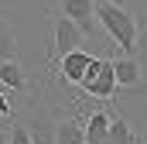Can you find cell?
<instances>
[{
  "instance_id": "10",
  "label": "cell",
  "mask_w": 147,
  "mask_h": 144,
  "mask_svg": "<svg viewBox=\"0 0 147 144\" xmlns=\"http://www.w3.org/2000/svg\"><path fill=\"white\" fill-rule=\"evenodd\" d=\"M3 144H34V141H31V130H28V124H24L21 117H14V120L7 124Z\"/></svg>"
},
{
  "instance_id": "8",
  "label": "cell",
  "mask_w": 147,
  "mask_h": 144,
  "mask_svg": "<svg viewBox=\"0 0 147 144\" xmlns=\"http://www.w3.org/2000/svg\"><path fill=\"white\" fill-rule=\"evenodd\" d=\"M55 144H86V130H82V103L62 110L55 117Z\"/></svg>"
},
{
  "instance_id": "7",
  "label": "cell",
  "mask_w": 147,
  "mask_h": 144,
  "mask_svg": "<svg viewBox=\"0 0 147 144\" xmlns=\"http://www.w3.org/2000/svg\"><path fill=\"white\" fill-rule=\"evenodd\" d=\"M113 103H89L82 100V130H86V144H103V137L110 134L113 124Z\"/></svg>"
},
{
  "instance_id": "4",
  "label": "cell",
  "mask_w": 147,
  "mask_h": 144,
  "mask_svg": "<svg viewBox=\"0 0 147 144\" xmlns=\"http://www.w3.org/2000/svg\"><path fill=\"white\" fill-rule=\"evenodd\" d=\"M113 75H116V96H147V72L140 58L123 55V52H110Z\"/></svg>"
},
{
  "instance_id": "5",
  "label": "cell",
  "mask_w": 147,
  "mask_h": 144,
  "mask_svg": "<svg viewBox=\"0 0 147 144\" xmlns=\"http://www.w3.org/2000/svg\"><path fill=\"white\" fill-rule=\"evenodd\" d=\"M48 24H51V41H48V62L62 58L65 52H75V48H86V41H89V38L82 35V31L75 28V24L69 21V17H62V14L48 10Z\"/></svg>"
},
{
  "instance_id": "2",
  "label": "cell",
  "mask_w": 147,
  "mask_h": 144,
  "mask_svg": "<svg viewBox=\"0 0 147 144\" xmlns=\"http://www.w3.org/2000/svg\"><path fill=\"white\" fill-rule=\"evenodd\" d=\"M0 89L14 100V107H17V113H21L28 103L38 100L41 82H34V75H31V69L24 65V58L14 52V55H3V58H0Z\"/></svg>"
},
{
  "instance_id": "9",
  "label": "cell",
  "mask_w": 147,
  "mask_h": 144,
  "mask_svg": "<svg viewBox=\"0 0 147 144\" xmlns=\"http://www.w3.org/2000/svg\"><path fill=\"white\" fill-rule=\"evenodd\" d=\"M103 144H140V134H137L134 124L116 110V113H113V124H110V134L103 137Z\"/></svg>"
},
{
  "instance_id": "3",
  "label": "cell",
  "mask_w": 147,
  "mask_h": 144,
  "mask_svg": "<svg viewBox=\"0 0 147 144\" xmlns=\"http://www.w3.org/2000/svg\"><path fill=\"white\" fill-rule=\"evenodd\" d=\"M79 100H96V103H113L116 100V75H113V62L110 55H96L92 65L86 72V79L79 82Z\"/></svg>"
},
{
  "instance_id": "6",
  "label": "cell",
  "mask_w": 147,
  "mask_h": 144,
  "mask_svg": "<svg viewBox=\"0 0 147 144\" xmlns=\"http://www.w3.org/2000/svg\"><path fill=\"white\" fill-rule=\"evenodd\" d=\"M48 10L69 17V21H72L86 38L96 35V0H51Z\"/></svg>"
},
{
  "instance_id": "1",
  "label": "cell",
  "mask_w": 147,
  "mask_h": 144,
  "mask_svg": "<svg viewBox=\"0 0 147 144\" xmlns=\"http://www.w3.org/2000/svg\"><path fill=\"white\" fill-rule=\"evenodd\" d=\"M96 24L110 35L113 52L147 62V21L127 0H96Z\"/></svg>"
},
{
  "instance_id": "11",
  "label": "cell",
  "mask_w": 147,
  "mask_h": 144,
  "mask_svg": "<svg viewBox=\"0 0 147 144\" xmlns=\"http://www.w3.org/2000/svg\"><path fill=\"white\" fill-rule=\"evenodd\" d=\"M0 117H3V120H14V117H17V107H14V100H10L3 89H0Z\"/></svg>"
}]
</instances>
